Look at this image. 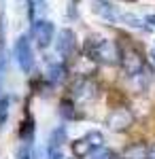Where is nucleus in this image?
Here are the masks:
<instances>
[{"label": "nucleus", "instance_id": "obj_10", "mask_svg": "<svg viewBox=\"0 0 155 159\" xmlns=\"http://www.w3.org/2000/svg\"><path fill=\"white\" fill-rule=\"evenodd\" d=\"M66 74H68V70H66V64H49L47 66V74H45V79H47V83L51 87H58L60 83H64L66 81Z\"/></svg>", "mask_w": 155, "mask_h": 159}, {"label": "nucleus", "instance_id": "obj_20", "mask_svg": "<svg viewBox=\"0 0 155 159\" xmlns=\"http://www.w3.org/2000/svg\"><path fill=\"white\" fill-rule=\"evenodd\" d=\"M47 155H49V159H70L64 155L62 148H47Z\"/></svg>", "mask_w": 155, "mask_h": 159}, {"label": "nucleus", "instance_id": "obj_17", "mask_svg": "<svg viewBox=\"0 0 155 159\" xmlns=\"http://www.w3.org/2000/svg\"><path fill=\"white\" fill-rule=\"evenodd\" d=\"M85 159H121L113 148H106V147H98V148H94L89 155Z\"/></svg>", "mask_w": 155, "mask_h": 159}, {"label": "nucleus", "instance_id": "obj_1", "mask_svg": "<svg viewBox=\"0 0 155 159\" xmlns=\"http://www.w3.org/2000/svg\"><path fill=\"white\" fill-rule=\"evenodd\" d=\"M119 53H121V45L117 40L98 36V34H92L83 45V55L98 66H117Z\"/></svg>", "mask_w": 155, "mask_h": 159}, {"label": "nucleus", "instance_id": "obj_9", "mask_svg": "<svg viewBox=\"0 0 155 159\" xmlns=\"http://www.w3.org/2000/svg\"><path fill=\"white\" fill-rule=\"evenodd\" d=\"M92 11H94L100 19L108 21V24H117L119 13H121V11H117V7H113L108 0H92Z\"/></svg>", "mask_w": 155, "mask_h": 159}, {"label": "nucleus", "instance_id": "obj_18", "mask_svg": "<svg viewBox=\"0 0 155 159\" xmlns=\"http://www.w3.org/2000/svg\"><path fill=\"white\" fill-rule=\"evenodd\" d=\"M4 79H7V57L0 53V96H4Z\"/></svg>", "mask_w": 155, "mask_h": 159}, {"label": "nucleus", "instance_id": "obj_2", "mask_svg": "<svg viewBox=\"0 0 155 159\" xmlns=\"http://www.w3.org/2000/svg\"><path fill=\"white\" fill-rule=\"evenodd\" d=\"M100 93V85L96 83L92 76H77L70 85V100L79 106V104H89L94 102Z\"/></svg>", "mask_w": 155, "mask_h": 159}, {"label": "nucleus", "instance_id": "obj_19", "mask_svg": "<svg viewBox=\"0 0 155 159\" xmlns=\"http://www.w3.org/2000/svg\"><path fill=\"white\" fill-rule=\"evenodd\" d=\"M15 159H32V151H30V144H21L15 153Z\"/></svg>", "mask_w": 155, "mask_h": 159}, {"label": "nucleus", "instance_id": "obj_22", "mask_svg": "<svg viewBox=\"0 0 155 159\" xmlns=\"http://www.w3.org/2000/svg\"><path fill=\"white\" fill-rule=\"evenodd\" d=\"M147 159H155V144L149 147V155H147Z\"/></svg>", "mask_w": 155, "mask_h": 159}, {"label": "nucleus", "instance_id": "obj_13", "mask_svg": "<svg viewBox=\"0 0 155 159\" xmlns=\"http://www.w3.org/2000/svg\"><path fill=\"white\" fill-rule=\"evenodd\" d=\"M60 115L64 119H68V121H77V119H81V112H79V106L72 102L70 98L68 100H62L60 104Z\"/></svg>", "mask_w": 155, "mask_h": 159}, {"label": "nucleus", "instance_id": "obj_14", "mask_svg": "<svg viewBox=\"0 0 155 159\" xmlns=\"http://www.w3.org/2000/svg\"><path fill=\"white\" fill-rule=\"evenodd\" d=\"M117 24H125V25H130V28H136V30H149L147 21L140 19V17H136V15H132V13H119Z\"/></svg>", "mask_w": 155, "mask_h": 159}, {"label": "nucleus", "instance_id": "obj_12", "mask_svg": "<svg viewBox=\"0 0 155 159\" xmlns=\"http://www.w3.org/2000/svg\"><path fill=\"white\" fill-rule=\"evenodd\" d=\"M34 134H36V123H34V117L28 115L24 121H21V127H19V138L24 144H32L34 142Z\"/></svg>", "mask_w": 155, "mask_h": 159}, {"label": "nucleus", "instance_id": "obj_5", "mask_svg": "<svg viewBox=\"0 0 155 159\" xmlns=\"http://www.w3.org/2000/svg\"><path fill=\"white\" fill-rule=\"evenodd\" d=\"M30 40H34L38 49H47L49 45L55 40V24L49 19H34L30 28Z\"/></svg>", "mask_w": 155, "mask_h": 159}, {"label": "nucleus", "instance_id": "obj_16", "mask_svg": "<svg viewBox=\"0 0 155 159\" xmlns=\"http://www.w3.org/2000/svg\"><path fill=\"white\" fill-rule=\"evenodd\" d=\"M9 112H11V98L9 96H0V132L7 127Z\"/></svg>", "mask_w": 155, "mask_h": 159}, {"label": "nucleus", "instance_id": "obj_4", "mask_svg": "<svg viewBox=\"0 0 155 159\" xmlns=\"http://www.w3.org/2000/svg\"><path fill=\"white\" fill-rule=\"evenodd\" d=\"M13 57L17 61V66L21 68L24 74H30L34 68V49H32V40L30 36H19L13 45Z\"/></svg>", "mask_w": 155, "mask_h": 159}, {"label": "nucleus", "instance_id": "obj_11", "mask_svg": "<svg viewBox=\"0 0 155 159\" xmlns=\"http://www.w3.org/2000/svg\"><path fill=\"white\" fill-rule=\"evenodd\" d=\"M147 155H149V147L144 142H132V144H128L123 148V153L119 157L121 159H147Z\"/></svg>", "mask_w": 155, "mask_h": 159}, {"label": "nucleus", "instance_id": "obj_24", "mask_svg": "<svg viewBox=\"0 0 155 159\" xmlns=\"http://www.w3.org/2000/svg\"><path fill=\"white\" fill-rule=\"evenodd\" d=\"M151 57H153V61H155V47L151 49Z\"/></svg>", "mask_w": 155, "mask_h": 159}, {"label": "nucleus", "instance_id": "obj_7", "mask_svg": "<svg viewBox=\"0 0 155 159\" xmlns=\"http://www.w3.org/2000/svg\"><path fill=\"white\" fill-rule=\"evenodd\" d=\"M136 121V117H134V112H132L128 106H117V108H113L110 112L106 115V127L110 132H117V134H123V132H128L132 125Z\"/></svg>", "mask_w": 155, "mask_h": 159}, {"label": "nucleus", "instance_id": "obj_15", "mask_svg": "<svg viewBox=\"0 0 155 159\" xmlns=\"http://www.w3.org/2000/svg\"><path fill=\"white\" fill-rule=\"evenodd\" d=\"M66 138H68L66 127H55V129L49 134V144H47V148H62L64 144H66Z\"/></svg>", "mask_w": 155, "mask_h": 159}, {"label": "nucleus", "instance_id": "obj_6", "mask_svg": "<svg viewBox=\"0 0 155 159\" xmlns=\"http://www.w3.org/2000/svg\"><path fill=\"white\" fill-rule=\"evenodd\" d=\"M98 147H104V136H102V132H96V129H92V132H87L85 136H81V138H77L74 142L70 144V151L74 157L79 159H85L94 148Z\"/></svg>", "mask_w": 155, "mask_h": 159}, {"label": "nucleus", "instance_id": "obj_8", "mask_svg": "<svg viewBox=\"0 0 155 159\" xmlns=\"http://www.w3.org/2000/svg\"><path fill=\"white\" fill-rule=\"evenodd\" d=\"M55 51L60 53L62 60H72L74 57V53H77V34L72 32L70 28H64L58 32V36H55Z\"/></svg>", "mask_w": 155, "mask_h": 159}, {"label": "nucleus", "instance_id": "obj_3", "mask_svg": "<svg viewBox=\"0 0 155 159\" xmlns=\"http://www.w3.org/2000/svg\"><path fill=\"white\" fill-rule=\"evenodd\" d=\"M119 66L128 76H136V74H140L144 68H147V61H144V55L136 49V47L128 45V47H121Z\"/></svg>", "mask_w": 155, "mask_h": 159}, {"label": "nucleus", "instance_id": "obj_25", "mask_svg": "<svg viewBox=\"0 0 155 159\" xmlns=\"http://www.w3.org/2000/svg\"><path fill=\"white\" fill-rule=\"evenodd\" d=\"M128 2H132V0H128Z\"/></svg>", "mask_w": 155, "mask_h": 159}, {"label": "nucleus", "instance_id": "obj_21", "mask_svg": "<svg viewBox=\"0 0 155 159\" xmlns=\"http://www.w3.org/2000/svg\"><path fill=\"white\" fill-rule=\"evenodd\" d=\"M4 34H7V25H4V13H0V49L4 45Z\"/></svg>", "mask_w": 155, "mask_h": 159}, {"label": "nucleus", "instance_id": "obj_23", "mask_svg": "<svg viewBox=\"0 0 155 159\" xmlns=\"http://www.w3.org/2000/svg\"><path fill=\"white\" fill-rule=\"evenodd\" d=\"M144 21H147V24H151L155 28V15H149V17H147V19H144Z\"/></svg>", "mask_w": 155, "mask_h": 159}]
</instances>
